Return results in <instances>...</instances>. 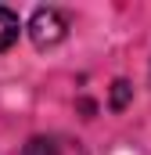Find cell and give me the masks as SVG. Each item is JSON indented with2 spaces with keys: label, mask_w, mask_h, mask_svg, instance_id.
<instances>
[{
  "label": "cell",
  "mask_w": 151,
  "mask_h": 155,
  "mask_svg": "<svg viewBox=\"0 0 151 155\" xmlns=\"http://www.w3.org/2000/svg\"><path fill=\"white\" fill-rule=\"evenodd\" d=\"M126 105V83H115V108Z\"/></svg>",
  "instance_id": "cell-4"
},
{
  "label": "cell",
  "mask_w": 151,
  "mask_h": 155,
  "mask_svg": "<svg viewBox=\"0 0 151 155\" xmlns=\"http://www.w3.org/2000/svg\"><path fill=\"white\" fill-rule=\"evenodd\" d=\"M18 15L14 11H7V7H0V51H7L14 40H18Z\"/></svg>",
  "instance_id": "cell-3"
},
{
  "label": "cell",
  "mask_w": 151,
  "mask_h": 155,
  "mask_svg": "<svg viewBox=\"0 0 151 155\" xmlns=\"http://www.w3.org/2000/svg\"><path fill=\"white\" fill-rule=\"evenodd\" d=\"M65 33H69V18L61 11H54V7H40L33 15V22H29V36L40 47H50V43L65 40Z\"/></svg>",
  "instance_id": "cell-1"
},
{
  "label": "cell",
  "mask_w": 151,
  "mask_h": 155,
  "mask_svg": "<svg viewBox=\"0 0 151 155\" xmlns=\"http://www.w3.org/2000/svg\"><path fill=\"white\" fill-rule=\"evenodd\" d=\"M25 155H86V152H83V144L72 141V137L50 134V137H36V141H29Z\"/></svg>",
  "instance_id": "cell-2"
}]
</instances>
